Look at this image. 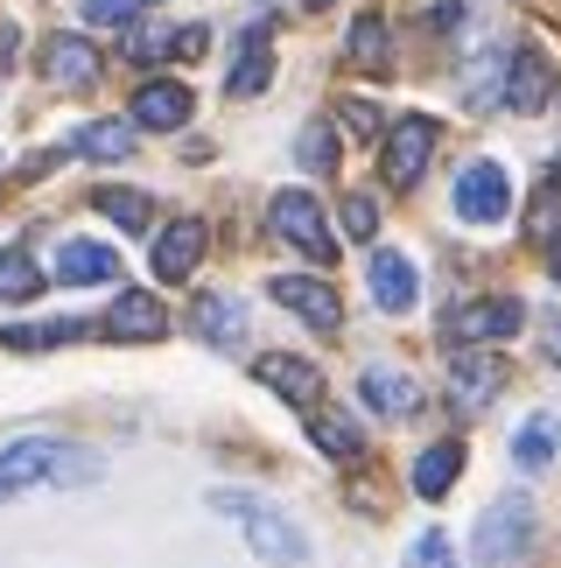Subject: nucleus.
I'll return each mask as SVG.
<instances>
[{
  "instance_id": "f257e3e1",
  "label": "nucleus",
  "mask_w": 561,
  "mask_h": 568,
  "mask_svg": "<svg viewBox=\"0 0 561 568\" xmlns=\"http://www.w3.org/2000/svg\"><path fill=\"white\" fill-rule=\"evenodd\" d=\"M105 464L92 449H78V443H50V435H21V443L0 449V498H14V491H29V485H63V491H78V485H92Z\"/></svg>"
},
{
  "instance_id": "f03ea898",
  "label": "nucleus",
  "mask_w": 561,
  "mask_h": 568,
  "mask_svg": "<svg viewBox=\"0 0 561 568\" xmlns=\"http://www.w3.org/2000/svg\"><path fill=\"white\" fill-rule=\"evenodd\" d=\"M211 513L239 519L246 548L261 555V561H274V568H309V540H302V527L280 506H267V498H253V491H211Z\"/></svg>"
},
{
  "instance_id": "7ed1b4c3",
  "label": "nucleus",
  "mask_w": 561,
  "mask_h": 568,
  "mask_svg": "<svg viewBox=\"0 0 561 568\" xmlns=\"http://www.w3.org/2000/svg\"><path fill=\"white\" fill-rule=\"evenodd\" d=\"M267 225L288 239L302 260H316V267H330V260H337V232H330V217H323V204H316L309 190H280L274 204H267Z\"/></svg>"
},
{
  "instance_id": "20e7f679",
  "label": "nucleus",
  "mask_w": 561,
  "mask_h": 568,
  "mask_svg": "<svg viewBox=\"0 0 561 568\" xmlns=\"http://www.w3.org/2000/svg\"><path fill=\"white\" fill-rule=\"evenodd\" d=\"M527 540H533V498L527 491H506V498H491V506H484L470 548H478L484 568H506V561L527 555Z\"/></svg>"
},
{
  "instance_id": "39448f33",
  "label": "nucleus",
  "mask_w": 561,
  "mask_h": 568,
  "mask_svg": "<svg viewBox=\"0 0 561 568\" xmlns=\"http://www.w3.org/2000/svg\"><path fill=\"white\" fill-rule=\"evenodd\" d=\"M428 155H436V120H428V113H407V120L386 126V141H379V176L394 183V190H415L421 169H428Z\"/></svg>"
},
{
  "instance_id": "423d86ee",
  "label": "nucleus",
  "mask_w": 561,
  "mask_h": 568,
  "mask_svg": "<svg viewBox=\"0 0 561 568\" xmlns=\"http://www.w3.org/2000/svg\"><path fill=\"white\" fill-rule=\"evenodd\" d=\"M527 331V310L512 295H484V302H463V310L442 316V337L449 344H506Z\"/></svg>"
},
{
  "instance_id": "0eeeda50",
  "label": "nucleus",
  "mask_w": 561,
  "mask_h": 568,
  "mask_svg": "<svg viewBox=\"0 0 561 568\" xmlns=\"http://www.w3.org/2000/svg\"><path fill=\"white\" fill-rule=\"evenodd\" d=\"M457 217L463 225H506L512 217V176L499 162H470L457 176Z\"/></svg>"
},
{
  "instance_id": "6e6552de",
  "label": "nucleus",
  "mask_w": 561,
  "mask_h": 568,
  "mask_svg": "<svg viewBox=\"0 0 561 568\" xmlns=\"http://www.w3.org/2000/svg\"><path fill=\"white\" fill-rule=\"evenodd\" d=\"M267 295L280 302V310H295V316L309 323V331H323V337H330L337 323H344V302H337L330 281H309V274H274V281H267Z\"/></svg>"
},
{
  "instance_id": "1a4fd4ad",
  "label": "nucleus",
  "mask_w": 561,
  "mask_h": 568,
  "mask_svg": "<svg viewBox=\"0 0 561 568\" xmlns=\"http://www.w3.org/2000/svg\"><path fill=\"white\" fill-rule=\"evenodd\" d=\"M506 358H491V352H463L457 365H449V400H457L463 414H478V407H491L506 393Z\"/></svg>"
},
{
  "instance_id": "9d476101",
  "label": "nucleus",
  "mask_w": 561,
  "mask_h": 568,
  "mask_svg": "<svg viewBox=\"0 0 561 568\" xmlns=\"http://www.w3.org/2000/svg\"><path fill=\"white\" fill-rule=\"evenodd\" d=\"M190 113H197V99L176 78H147L134 92V126H147V134H176V126H190Z\"/></svg>"
},
{
  "instance_id": "9b49d317",
  "label": "nucleus",
  "mask_w": 561,
  "mask_h": 568,
  "mask_svg": "<svg viewBox=\"0 0 561 568\" xmlns=\"http://www.w3.org/2000/svg\"><path fill=\"white\" fill-rule=\"evenodd\" d=\"M42 78L63 84V92L99 84V42H84V36H42Z\"/></svg>"
},
{
  "instance_id": "f8f14e48",
  "label": "nucleus",
  "mask_w": 561,
  "mask_h": 568,
  "mask_svg": "<svg viewBox=\"0 0 561 568\" xmlns=\"http://www.w3.org/2000/svg\"><path fill=\"white\" fill-rule=\"evenodd\" d=\"M253 379H261L267 393H280L288 407H316L323 400V373L309 358H295V352H267L261 365H253Z\"/></svg>"
},
{
  "instance_id": "ddd939ff",
  "label": "nucleus",
  "mask_w": 561,
  "mask_h": 568,
  "mask_svg": "<svg viewBox=\"0 0 561 568\" xmlns=\"http://www.w3.org/2000/svg\"><path fill=\"white\" fill-rule=\"evenodd\" d=\"M548 99H554V63L541 50H512V63H506V105H512V113H548Z\"/></svg>"
},
{
  "instance_id": "4468645a",
  "label": "nucleus",
  "mask_w": 561,
  "mask_h": 568,
  "mask_svg": "<svg viewBox=\"0 0 561 568\" xmlns=\"http://www.w3.org/2000/svg\"><path fill=\"white\" fill-rule=\"evenodd\" d=\"M365 281H373V302L386 316H407L415 310V295H421V281H415V260L394 253V246H379L373 253V267H365Z\"/></svg>"
},
{
  "instance_id": "2eb2a0df",
  "label": "nucleus",
  "mask_w": 561,
  "mask_h": 568,
  "mask_svg": "<svg viewBox=\"0 0 561 568\" xmlns=\"http://www.w3.org/2000/svg\"><path fill=\"white\" fill-rule=\"evenodd\" d=\"M105 337H120V344H155L162 331H169V310L147 288H134V295H120L113 310H105V323H99Z\"/></svg>"
},
{
  "instance_id": "dca6fc26",
  "label": "nucleus",
  "mask_w": 561,
  "mask_h": 568,
  "mask_svg": "<svg viewBox=\"0 0 561 568\" xmlns=\"http://www.w3.org/2000/svg\"><path fill=\"white\" fill-rule=\"evenodd\" d=\"M147 260H155V281H190V274H197V260H204V225H197V217L162 225Z\"/></svg>"
},
{
  "instance_id": "f3484780",
  "label": "nucleus",
  "mask_w": 561,
  "mask_h": 568,
  "mask_svg": "<svg viewBox=\"0 0 561 568\" xmlns=\"http://www.w3.org/2000/svg\"><path fill=\"white\" fill-rule=\"evenodd\" d=\"M120 274V253L99 246V239H63L57 253V281H71V288H99V281Z\"/></svg>"
},
{
  "instance_id": "a211bd4d",
  "label": "nucleus",
  "mask_w": 561,
  "mask_h": 568,
  "mask_svg": "<svg viewBox=\"0 0 561 568\" xmlns=\"http://www.w3.org/2000/svg\"><path fill=\"white\" fill-rule=\"evenodd\" d=\"M358 400L373 407V414H386V422H400V414L421 407V386L407 379V373H394V365H373V373L358 379Z\"/></svg>"
},
{
  "instance_id": "6ab92c4d",
  "label": "nucleus",
  "mask_w": 561,
  "mask_h": 568,
  "mask_svg": "<svg viewBox=\"0 0 561 568\" xmlns=\"http://www.w3.org/2000/svg\"><path fill=\"white\" fill-rule=\"evenodd\" d=\"M267 84H274V42L253 29V36H239V57H232L225 92H232V99H261Z\"/></svg>"
},
{
  "instance_id": "aec40b11",
  "label": "nucleus",
  "mask_w": 561,
  "mask_h": 568,
  "mask_svg": "<svg viewBox=\"0 0 561 568\" xmlns=\"http://www.w3.org/2000/svg\"><path fill=\"white\" fill-rule=\"evenodd\" d=\"M554 456H561V422H554V414H527L520 435H512V464H520V470H548Z\"/></svg>"
},
{
  "instance_id": "412c9836",
  "label": "nucleus",
  "mask_w": 561,
  "mask_h": 568,
  "mask_svg": "<svg viewBox=\"0 0 561 568\" xmlns=\"http://www.w3.org/2000/svg\"><path fill=\"white\" fill-rule=\"evenodd\" d=\"M71 148L84 162H126L134 155V120H92V126H78Z\"/></svg>"
},
{
  "instance_id": "4be33fe9",
  "label": "nucleus",
  "mask_w": 561,
  "mask_h": 568,
  "mask_svg": "<svg viewBox=\"0 0 561 568\" xmlns=\"http://www.w3.org/2000/svg\"><path fill=\"white\" fill-rule=\"evenodd\" d=\"M309 443H316L323 456H337V464H358V456H365V428L323 407V414H309Z\"/></svg>"
},
{
  "instance_id": "5701e85b",
  "label": "nucleus",
  "mask_w": 561,
  "mask_h": 568,
  "mask_svg": "<svg viewBox=\"0 0 561 568\" xmlns=\"http://www.w3.org/2000/svg\"><path fill=\"white\" fill-rule=\"evenodd\" d=\"M190 323H197V337H204V344H239V337H246V302H232V295H204Z\"/></svg>"
},
{
  "instance_id": "b1692460",
  "label": "nucleus",
  "mask_w": 561,
  "mask_h": 568,
  "mask_svg": "<svg viewBox=\"0 0 561 568\" xmlns=\"http://www.w3.org/2000/svg\"><path fill=\"white\" fill-rule=\"evenodd\" d=\"M457 470H463V443H436V449H421V456H415V491H421V498H449Z\"/></svg>"
},
{
  "instance_id": "393cba45",
  "label": "nucleus",
  "mask_w": 561,
  "mask_h": 568,
  "mask_svg": "<svg viewBox=\"0 0 561 568\" xmlns=\"http://www.w3.org/2000/svg\"><path fill=\"white\" fill-rule=\"evenodd\" d=\"M42 295V267L29 260V246H0V302H29Z\"/></svg>"
},
{
  "instance_id": "a878e982",
  "label": "nucleus",
  "mask_w": 561,
  "mask_h": 568,
  "mask_svg": "<svg viewBox=\"0 0 561 568\" xmlns=\"http://www.w3.org/2000/svg\"><path fill=\"white\" fill-rule=\"evenodd\" d=\"M92 204L113 217L120 232H147V225H155V196H141V190H99Z\"/></svg>"
},
{
  "instance_id": "bb28decb",
  "label": "nucleus",
  "mask_w": 561,
  "mask_h": 568,
  "mask_svg": "<svg viewBox=\"0 0 561 568\" xmlns=\"http://www.w3.org/2000/svg\"><path fill=\"white\" fill-rule=\"evenodd\" d=\"M386 42H394V36H386V21L379 14H358L351 21V50H344V57H351L358 71H386Z\"/></svg>"
},
{
  "instance_id": "cd10ccee",
  "label": "nucleus",
  "mask_w": 561,
  "mask_h": 568,
  "mask_svg": "<svg viewBox=\"0 0 561 568\" xmlns=\"http://www.w3.org/2000/svg\"><path fill=\"white\" fill-rule=\"evenodd\" d=\"M295 162L309 169V176H330V169H337V134H330V126H302Z\"/></svg>"
},
{
  "instance_id": "c85d7f7f",
  "label": "nucleus",
  "mask_w": 561,
  "mask_h": 568,
  "mask_svg": "<svg viewBox=\"0 0 561 568\" xmlns=\"http://www.w3.org/2000/svg\"><path fill=\"white\" fill-rule=\"evenodd\" d=\"M92 337V323H42V331H8L14 352H50V344H78Z\"/></svg>"
},
{
  "instance_id": "c756f323",
  "label": "nucleus",
  "mask_w": 561,
  "mask_h": 568,
  "mask_svg": "<svg viewBox=\"0 0 561 568\" xmlns=\"http://www.w3.org/2000/svg\"><path fill=\"white\" fill-rule=\"evenodd\" d=\"M147 8H162V0H84V21L92 29H120V21H141Z\"/></svg>"
},
{
  "instance_id": "7c9ffc66",
  "label": "nucleus",
  "mask_w": 561,
  "mask_h": 568,
  "mask_svg": "<svg viewBox=\"0 0 561 568\" xmlns=\"http://www.w3.org/2000/svg\"><path fill=\"white\" fill-rule=\"evenodd\" d=\"M407 568H457V548H449L442 534H421L415 548H407Z\"/></svg>"
},
{
  "instance_id": "2f4dec72",
  "label": "nucleus",
  "mask_w": 561,
  "mask_h": 568,
  "mask_svg": "<svg viewBox=\"0 0 561 568\" xmlns=\"http://www.w3.org/2000/svg\"><path fill=\"white\" fill-rule=\"evenodd\" d=\"M344 232H351V239L379 232V204H373V196H344Z\"/></svg>"
},
{
  "instance_id": "473e14b6",
  "label": "nucleus",
  "mask_w": 561,
  "mask_h": 568,
  "mask_svg": "<svg viewBox=\"0 0 561 568\" xmlns=\"http://www.w3.org/2000/svg\"><path fill=\"white\" fill-rule=\"evenodd\" d=\"M533 239H561V190H541V204H533Z\"/></svg>"
},
{
  "instance_id": "72a5a7b5",
  "label": "nucleus",
  "mask_w": 561,
  "mask_h": 568,
  "mask_svg": "<svg viewBox=\"0 0 561 568\" xmlns=\"http://www.w3.org/2000/svg\"><path fill=\"white\" fill-rule=\"evenodd\" d=\"M169 57H176V29H155L134 42V63H169Z\"/></svg>"
},
{
  "instance_id": "f704fd0d",
  "label": "nucleus",
  "mask_w": 561,
  "mask_h": 568,
  "mask_svg": "<svg viewBox=\"0 0 561 568\" xmlns=\"http://www.w3.org/2000/svg\"><path fill=\"white\" fill-rule=\"evenodd\" d=\"M344 126H351V134H365V141H379V113L365 99H344Z\"/></svg>"
},
{
  "instance_id": "c9c22d12",
  "label": "nucleus",
  "mask_w": 561,
  "mask_h": 568,
  "mask_svg": "<svg viewBox=\"0 0 561 568\" xmlns=\"http://www.w3.org/2000/svg\"><path fill=\"white\" fill-rule=\"evenodd\" d=\"M211 50V29H197V21H190V29H176V63H197Z\"/></svg>"
},
{
  "instance_id": "e433bc0d",
  "label": "nucleus",
  "mask_w": 561,
  "mask_h": 568,
  "mask_svg": "<svg viewBox=\"0 0 561 568\" xmlns=\"http://www.w3.org/2000/svg\"><path fill=\"white\" fill-rule=\"evenodd\" d=\"M548 190H561V155H554V169H548Z\"/></svg>"
},
{
  "instance_id": "4c0bfd02",
  "label": "nucleus",
  "mask_w": 561,
  "mask_h": 568,
  "mask_svg": "<svg viewBox=\"0 0 561 568\" xmlns=\"http://www.w3.org/2000/svg\"><path fill=\"white\" fill-rule=\"evenodd\" d=\"M548 267H554V281H561V239H554V260H548Z\"/></svg>"
}]
</instances>
